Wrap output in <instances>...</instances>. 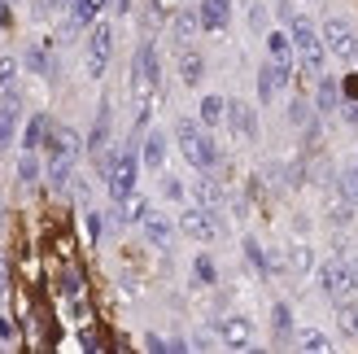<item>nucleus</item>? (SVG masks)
Segmentation results:
<instances>
[{
  "label": "nucleus",
  "mask_w": 358,
  "mask_h": 354,
  "mask_svg": "<svg viewBox=\"0 0 358 354\" xmlns=\"http://www.w3.org/2000/svg\"><path fill=\"white\" fill-rule=\"evenodd\" d=\"M293 83V62H266L262 70H258V101L266 105V101H275V92L280 87H289Z\"/></svg>",
  "instance_id": "8"
},
{
  "label": "nucleus",
  "mask_w": 358,
  "mask_h": 354,
  "mask_svg": "<svg viewBox=\"0 0 358 354\" xmlns=\"http://www.w3.org/2000/svg\"><path fill=\"white\" fill-rule=\"evenodd\" d=\"M336 315H341V328L350 332V337H358V306H350V302H341V311H336Z\"/></svg>",
  "instance_id": "29"
},
{
  "label": "nucleus",
  "mask_w": 358,
  "mask_h": 354,
  "mask_svg": "<svg viewBox=\"0 0 358 354\" xmlns=\"http://www.w3.org/2000/svg\"><path fill=\"white\" fill-rule=\"evenodd\" d=\"M110 5H114L118 13H127V5H131V0H110Z\"/></svg>",
  "instance_id": "41"
},
{
  "label": "nucleus",
  "mask_w": 358,
  "mask_h": 354,
  "mask_svg": "<svg viewBox=\"0 0 358 354\" xmlns=\"http://www.w3.org/2000/svg\"><path fill=\"white\" fill-rule=\"evenodd\" d=\"M175 136H179V153H184V162L192 167V171H210L214 167V140L206 136V122H192V118H184L175 127Z\"/></svg>",
  "instance_id": "1"
},
{
  "label": "nucleus",
  "mask_w": 358,
  "mask_h": 354,
  "mask_svg": "<svg viewBox=\"0 0 358 354\" xmlns=\"http://www.w3.org/2000/svg\"><path fill=\"white\" fill-rule=\"evenodd\" d=\"M179 227H184V236H192V241H214L219 236V223H214V215L206 206H188L184 219H179Z\"/></svg>",
  "instance_id": "9"
},
{
  "label": "nucleus",
  "mask_w": 358,
  "mask_h": 354,
  "mask_svg": "<svg viewBox=\"0 0 358 354\" xmlns=\"http://www.w3.org/2000/svg\"><path fill=\"white\" fill-rule=\"evenodd\" d=\"M110 5V0H75V22L79 27H92L96 22V13Z\"/></svg>",
  "instance_id": "21"
},
{
  "label": "nucleus",
  "mask_w": 358,
  "mask_h": 354,
  "mask_svg": "<svg viewBox=\"0 0 358 354\" xmlns=\"http://www.w3.org/2000/svg\"><path fill=\"white\" fill-rule=\"evenodd\" d=\"M145 236L157 245V250H166V245H171V219H162V215L149 210V215H145Z\"/></svg>",
  "instance_id": "16"
},
{
  "label": "nucleus",
  "mask_w": 358,
  "mask_h": 354,
  "mask_svg": "<svg viewBox=\"0 0 358 354\" xmlns=\"http://www.w3.org/2000/svg\"><path fill=\"white\" fill-rule=\"evenodd\" d=\"M227 118V101L223 97H206L201 101V122H206V127H214V122H223Z\"/></svg>",
  "instance_id": "22"
},
{
  "label": "nucleus",
  "mask_w": 358,
  "mask_h": 354,
  "mask_svg": "<svg viewBox=\"0 0 358 354\" xmlns=\"http://www.w3.org/2000/svg\"><path fill=\"white\" fill-rule=\"evenodd\" d=\"M223 341H227L231 350H249V341H254V328H249V320H241V315L223 320Z\"/></svg>",
  "instance_id": "12"
},
{
  "label": "nucleus",
  "mask_w": 358,
  "mask_h": 354,
  "mask_svg": "<svg viewBox=\"0 0 358 354\" xmlns=\"http://www.w3.org/2000/svg\"><path fill=\"white\" fill-rule=\"evenodd\" d=\"M289 306H275V332H289Z\"/></svg>",
  "instance_id": "36"
},
{
  "label": "nucleus",
  "mask_w": 358,
  "mask_h": 354,
  "mask_svg": "<svg viewBox=\"0 0 358 354\" xmlns=\"http://www.w3.org/2000/svg\"><path fill=\"white\" fill-rule=\"evenodd\" d=\"M289 258H293V267H297V271H306V267H310V250H306V245H293V254H289Z\"/></svg>",
  "instance_id": "35"
},
{
  "label": "nucleus",
  "mask_w": 358,
  "mask_h": 354,
  "mask_svg": "<svg viewBox=\"0 0 358 354\" xmlns=\"http://www.w3.org/2000/svg\"><path fill=\"white\" fill-rule=\"evenodd\" d=\"M289 40H293V52L301 57V66L319 75V70H324V57H328L324 35H319V31L306 22V17H293V22H289Z\"/></svg>",
  "instance_id": "3"
},
{
  "label": "nucleus",
  "mask_w": 358,
  "mask_h": 354,
  "mask_svg": "<svg viewBox=\"0 0 358 354\" xmlns=\"http://www.w3.org/2000/svg\"><path fill=\"white\" fill-rule=\"evenodd\" d=\"M319 35H324V44H328V52L336 62H354L358 57V35H354V27L345 22V17H328Z\"/></svg>",
  "instance_id": "5"
},
{
  "label": "nucleus",
  "mask_w": 358,
  "mask_h": 354,
  "mask_svg": "<svg viewBox=\"0 0 358 354\" xmlns=\"http://www.w3.org/2000/svg\"><path fill=\"white\" fill-rule=\"evenodd\" d=\"M44 132H48V118H44V114H35V118L27 122V136H22V149H27V153H35V149H40V145H44V140H48Z\"/></svg>",
  "instance_id": "17"
},
{
  "label": "nucleus",
  "mask_w": 358,
  "mask_h": 354,
  "mask_svg": "<svg viewBox=\"0 0 358 354\" xmlns=\"http://www.w3.org/2000/svg\"><path fill=\"white\" fill-rule=\"evenodd\" d=\"M27 66L35 70V75H48V52H44V48H31V52H27Z\"/></svg>",
  "instance_id": "31"
},
{
  "label": "nucleus",
  "mask_w": 358,
  "mask_h": 354,
  "mask_svg": "<svg viewBox=\"0 0 358 354\" xmlns=\"http://www.w3.org/2000/svg\"><path fill=\"white\" fill-rule=\"evenodd\" d=\"M179 75H184L188 87H196V83H201V75H206V62L196 57V52H184V62H179Z\"/></svg>",
  "instance_id": "19"
},
{
  "label": "nucleus",
  "mask_w": 358,
  "mask_h": 354,
  "mask_svg": "<svg viewBox=\"0 0 358 354\" xmlns=\"http://www.w3.org/2000/svg\"><path fill=\"white\" fill-rule=\"evenodd\" d=\"M245 254H249V262H254V267H258V271L266 276V254L258 250V241H245Z\"/></svg>",
  "instance_id": "33"
},
{
  "label": "nucleus",
  "mask_w": 358,
  "mask_h": 354,
  "mask_svg": "<svg viewBox=\"0 0 358 354\" xmlns=\"http://www.w3.org/2000/svg\"><path fill=\"white\" fill-rule=\"evenodd\" d=\"M192 276H196V280H201V285H214V280H219V276H214V262H210L206 254H201V258H196V262H192Z\"/></svg>",
  "instance_id": "28"
},
{
  "label": "nucleus",
  "mask_w": 358,
  "mask_h": 354,
  "mask_svg": "<svg viewBox=\"0 0 358 354\" xmlns=\"http://www.w3.org/2000/svg\"><path fill=\"white\" fill-rule=\"evenodd\" d=\"M110 52H114V27L110 22H92V35H87V75L92 79L105 75Z\"/></svg>",
  "instance_id": "6"
},
{
  "label": "nucleus",
  "mask_w": 358,
  "mask_h": 354,
  "mask_svg": "<svg viewBox=\"0 0 358 354\" xmlns=\"http://www.w3.org/2000/svg\"><path fill=\"white\" fill-rule=\"evenodd\" d=\"M336 101H341V87H336V79H319V101H315V105L328 114V110H336Z\"/></svg>",
  "instance_id": "24"
},
{
  "label": "nucleus",
  "mask_w": 358,
  "mask_h": 354,
  "mask_svg": "<svg viewBox=\"0 0 358 354\" xmlns=\"http://www.w3.org/2000/svg\"><path fill=\"white\" fill-rule=\"evenodd\" d=\"M145 215H149V201H140V197H127V219H131V223H136V219L145 223Z\"/></svg>",
  "instance_id": "34"
},
{
  "label": "nucleus",
  "mask_w": 358,
  "mask_h": 354,
  "mask_svg": "<svg viewBox=\"0 0 358 354\" xmlns=\"http://www.w3.org/2000/svg\"><path fill=\"white\" fill-rule=\"evenodd\" d=\"M145 167L149 171H162V162H166V136L162 132H153V136H145Z\"/></svg>",
  "instance_id": "14"
},
{
  "label": "nucleus",
  "mask_w": 358,
  "mask_h": 354,
  "mask_svg": "<svg viewBox=\"0 0 358 354\" xmlns=\"http://www.w3.org/2000/svg\"><path fill=\"white\" fill-rule=\"evenodd\" d=\"M105 140H110V105H101V114H96V127H92V136H87V149H92V153H101V149H105Z\"/></svg>",
  "instance_id": "18"
},
{
  "label": "nucleus",
  "mask_w": 358,
  "mask_h": 354,
  "mask_svg": "<svg viewBox=\"0 0 358 354\" xmlns=\"http://www.w3.org/2000/svg\"><path fill=\"white\" fill-rule=\"evenodd\" d=\"M157 79H162L157 48H153V44H140L136 66H131V92H136V101H140V118L149 114V101H153V92H157Z\"/></svg>",
  "instance_id": "2"
},
{
  "label": "nucleus",
  "mask_w": 358,
  "mask_h": 354,
  "mask_svg": "<svg viewBox=\"0 0 358 354\" xmlns=\"http://www.w3.org/2000/svg\"><path fill=\"white\" fill-rule=\"evenodd\" d=\"M13 127H17V87L13 92H0V149H9Z\"/></svg>",
  "instance_id": "11"
},
{
  "label": "nucleus",
  "mask_w": 358,
  "mask_h": 354,
  "mask_svg": "<svg viewBox=\"0 0 358 354\" xmlns=\"http://www.w3.org/2000/svg\"><path fill=\"white\" fill-rule=\"evenodd\" d=\"M196 27H201V17H196V13H179V22H175V35H179V40H188V35H192Z\"/></svg>",
  "instance_id": "30"
},
{
  "label": "nucleus",
  "mask_w": 358,
  "mask_h": 354,
  "mask_svg": "<svg viewBox=\"0 0 358 354\" xmlns=\"http://www.w3.org/2000/svg\"><path fill=\"white\" fill-rule=\"evenodd\" d=\"M196 201H201L206 210H214V206H219V188H214V184H196Z\"/></svg>",
  "instance_id": "32"
},
{
  "label": "nucleus",
  "mask_w": 358,
  "mask_h": 354,
  "mask_svg": "<svg viewBox=\"0 0 358 354\" xmlns=\"http://www.w3.org/2000/svg\"><path fill=\"white\" fill-rule=\"evenodd\" d=\"M266 48H271V57H275V62H293V40H289V35L271 31V35H266Z\"/></svg>",
  "instance_id": "23"
},
{
  "label": "nucleus",
  "mask_w": 358,
  "mask_h": 354,
  "mask_svg": "<svg viewBox=\"0 0 358 354\" xmlns=\"http://www.w3.org/2000/svg\"><path fill=\"white\" fill-rule=\"evenodd\" d=\"M5 289H9V267H5V258H0V297H5Z\"/></svg>",
  "instance_id": "39"
},
{
  "label": "nucleus",
  "mask_w": 358,
  "mask_h": 354,
  "mask_svg": "<svg viewBox=\"0 0 358 354\" xmlns=\"http://www.w3.org/2000/svg\"><path fill=\"white\" fill-rule=\"evenodd\" d=\"M196 17H201V31L219 35V31L231 22V0H201V9H196Z\"/></svg>",
  "instance_id": "10"
},
{
  "label": "nucleus",
  "mask_w": 358,
  "mask_h": 354,
  "mask_svg": "<svg viewBox=\"0 0 358 354\" xmlns=\"http://www.w3.org/2000/svg\"><path fill=\"white\" fill-rule=\"evenodd\" d=\"M70 167H75V157H48V184L52 188H66Z\"/></svg>",
  "instance_id": "20"
},
{
  "label": "nucleus",
  "mask_w": 358,
  "mask_h": 354,
  "mask_svg": "<svg viewBox=\"0 0 358 354\" xmlns=\"http://www.w3.org/2000/svg\"><path fill=\"white\" fill-rule=\"evenodd\" d=\"M0 27H5V0H0Z\"/></svg>",
  "instance_id": "42"
},
{
  "label": "nucleus",
  "mask_w": 358,
  "mask_h": 354,
  "mask_svg": "<svg viewBox=\"0 0 358 354\" xmlns=\"http://www.w3.org/2000/svg\"><path fill=\"white\" fill-rule=\"evenodd\" d=\"M289 118H293V122H310V105H301V101H297L293 110H289Z\"/></svg>",
  "instance_id": "37"
},
{
  "label": "nucleus",
  "mask_w": 358,
  "mask_h": 354,
  "mask_svg": "<svg viewBox=\"0 0 358 354\" xmlns=\"http://www.w3.org/2000/svg\"><path fill=\"white\" fill-rule=\"evenodd\" d=\"M345 92H350V97H358V75H354V79L345 83Z\"/></svg>",
  "instance_id": "40"
},
{
  "label": "nucleus",
  "mask_w": 358,
  "mask_h": 354,
  "mask_svg": "<svg viewBox=\"0 0 358 354\" xmlns=\"http://www.w3.org/2000/svg\"><path fill=\"white\" fill-rule=\"evenodd\" d=\"M87 236H92V241L101 236V219H96V215H87Z\"/></svg>",
  "instance_id": "38"
},
{
  "label": "nucleus",
  "mask_w": 358,
  "mask_h": 354,
  "mask_svg": "<svg viewBox=\"0 0 358 354\" xmlns=\"http://www.w3.org/2000/svg\"><path fill=\"white\" fill-rule=\"evenodd\" d=\"M17 180H22V184H35V180H40V162H35L31 153H22V162H17Z\"/></svg>",
  "instance_id": "26"
},
{
  "label": "nucleus",
  "mask_w": 358,
  "mask_h": 354,
  "mask_svg": "<svg viewBox=\"0 0 358 354\" xmlns=\"http://www.w3.org/2000/svg\"><path fill=\"white\" fill-rule=\"evenodd\" d=\"M319 289L332 302H345V297L358 289V262H324L319 267Z\"/></svg>",
  "instance_id": "4"
},
{
  "label": "nucleus",
  "mask_w": 358,
  "mask_h": 354,
  "mask_svg": "<svg viewBox=\"0 0 358 354\" xmlns=\"http://www.w3.org/2000/svg\"><path fill=\"white\" fill-rule=\"evenodd\" d=\"M227 122H231V132H236L241 140H254V114H249L241 101L227 105Z\"/></svg>",
  "instance_id": "13"
},
{
  "label": "nucleus",
  "mask_w": 358,
  "mask_h": 354,
  "mask_svg": "<svg viewBox=\"0 0 358 354\" xmlns=\"http://www.w3.org/2000/svg\"><path fill=\"white\" fill-rule=\"evenodd\" d=\"M136 153L127 149V153H118V162L110 167V197L122 206V201H127L131 197V192H136Z\"/></svg>",
  "instance_id": "7"
},
{
  "label": "nucleus",
  "mask_w": 358,
  "mask_h": 354,
  "mask_svg": "<svg viewBox=\"0 0 358 354\" xmlns=\"http://www.w3.org/2000/svg\"><path fill=\"white\" fill-rule=\"evenodd\" d=\"M48 153H52V157H75V153H79L75 132H70V127H57V132L48 136Z\"/></svg>",
  "instance_id": "15"
},
{
  "label": "nucleus",
  "mask_w": 358,
  "mask_h": 354,
  "mask_svg": "<svg viewBox=\"0 0 358 354\" xmlns=\"http://www.w3.org/2000/svg\"><path fill=\"white\" fill-rule=\"evenodd\" d=\"M13 79H17V62L0 57V92H13Z\"/></svg>",
  "instance_id": "27"
},
{
  "label": "nucleus",
  "mask_w": 358,
  "mask_h": 354,
  "mask_svg": "<svg viewBox=\"0 0 358 354\" xmlns=\"http://www.w3.org/2000/svg\"><path fill=\"white\" fill-rule=\"evenodd\" d=\"M297 341H301V350H306V354H324V350H332V341L324 337V332H315V328H306Z\"/></svg>",
  "instance_id": "25"
}]
</instances>
